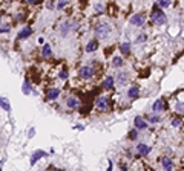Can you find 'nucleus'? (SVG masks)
<instances>
[{"instance_id": "obj_3", "label": "nucleus", "mask_w": 184, "mask_h": 171, "mask_svg": "<svg viewBox=\"0 0 184 171\" xmlns=\"http://www.w3.org/2000/svg\"><path fill=\"white\" fill-rule=\"evenodd\" d=\"M80 77H81L83 80L92 78V77H94V69H92L90 66H83V67L80 69Z\"/></svg>"}, {"instance_id": "obj_16", "label": "nucleus", "mask_w": 184, "mask_h": 171, "mask_svg": "<svg viewBox=\"0 0 184 171\" xmlns=\"http://www.w3.org/2000/svg\"><path fill=\"white\" fill-rule=\"evenodd\" d=\"M103 87H105V89H112V87H114V78H112V77H108V78L103 81Z\"/></svg>"}, {"instance_id": "obj_12", "label": "nucleus", "mask_w": 184, "mask_h": 171, "mask_svg": "<svg viewBox=\"0 0 184 171\" xmlns=\"http://www.w3.org/2000/svg\"><path fill=\"white\" fill-rule=\"evenodd\" d=\"M97 48H98L97 40H92V41L87 43V46H86V52H94V51H97Z\"/></svg>"}, {"instance_id": "obj_18", "label": "nucleus", "mask_w": 184, "mask_h": 171, "mask_svg": "<svg viewBox=\"0 0 184 171\" xmlns=\"http://www.w3.org/2000/svg\"><path fill=\"white\" fill-rule=\"evenodd\" d=\"M43 156H45V153H43V151H35V153H34V156L31 157V165H34V163L39 160V157H43Z\"/></svg>"}, {"instance_id": "obj_4", "label": "nucleus", "mask_w": 184, "mask_h": 171, "mask_svg": "<svg viewBox=\"0 0 184 171\" xmlns=\"http://www.w3.org/2000/svg\"><path fill=\"white\" fill-rule=\"evenodd\" d=\"M95 105H97L100 110H108V109H109V99L105 98V96H100V98L95 101Z\"/></svg>"}, {"instance_id": "obj_15", "label": "nucleus", "mask_w": 184, "mask_h": 171, "mask_svg": "<svg viewBox=\"0 0 184 171\" xmlns=\"http://www.w3.org/2000/svg\"><path fill=\"white\" fill-rule=\"evenodd\" d=\"M138 93H140V90H138L137 86H134V87H131V89L127 90V96H129V98H137Z\"/></svg>"}, {"instance_id": "obj_5", "label": "nucleus", "mask_w": 184, "mask_h": 171, "mask_svg": "<svg viewBox=\"0 0 184 171\" xmlns=\"http://www.w3.org/2000/svg\"><path fill=\"white\" fill-rule=\"evenodd\" d=\"M131 23H132L134 26H141V25L144 23V16H143V14H135V16H132V17H131Z\"/></svg>"}, {"instance_id": "obj_9", "label": "nucleus", "mask_w": 184, "mask_h": 171, "mask_svg": "<svg viewBox=\"0 0 184 171\" xmlns=\"http://www.w3.org/2000/svg\"><path fill=\"white\" fill-rule=\"evenodd\" d=\"M134 122H135V127H137V128H141V130H144V128L147 127V124H146V121H144V119H143L141 116H137Z\"/></svg>"}, {"instance_id": "obj_25", "label": "nucleus", "mask_w": 184, "mask_h": 171, "mask_svg": "<svg viewBox=\"0 0 184 171\" xmlns=\"http://www.w3.org/2000/svg\"><path fill=\"white\" fill-rule=\"evenodd\" d=\"M176 112L184 113V102H176Z\"/></svg>"}, {"instance_id": "obj_13", "label": "nucleus", "mask_w": 184, "mask_h": 171, "mask_svg": "<svg viewBox=\"0 0 184 171\" xmlns=\"http://www.w3.org/2000/svg\"><path fill=\"white\" fill-rule=\"evenodd\" d=\"M0 105H2V109H3V110L11 112V104H9V101H8L6 98H2V96H0Z\"/></svg>"}, {"instance_id": "obj_17", "label": "nucleus", "mask_w": 184, "mask_h": 171, "mask_svg": "<svg viewBox=\"0 0 184 171\" xmlns=\"http://www.w3.org/2000/svg\"><path fill=\"white\" fill-rule=\"evenodd\" d=\"M51 54H52L51 46H49V45H45V46H43V51H42V55H43L45 58H48V57H51Z\"/></svg>"}, {"instance_id": "obj_30", "label": "nucleus", "mask_w": 184, "mask_h": 171, "mask_svg": "<svg viewBox=\"0 0 184 171\" xmlns=\"http://www.w3.org/2000/svg\"><path fill=\"white\" fill-rule=\"evenodd\" d=\"M9 29H11V26H9V25H6L5 28H0V32H8Z\"/></svg>"}, {"instance_id": "obj_24", "label": "nucleus", "mask_w": 184, "mask_h": 171, "mask_svg": "<svg viewBox=\"0 0 184 171\" xmlns=\"http://www.w3.org/2000/svg\"><path fill=\"white\" fill-rule=\"evenodd\" d=\"M29 90H31V89H29V83L25 81V84H23V93H25V95H29Z\"/></svg>"}, {"instance_id": "obj_6", "label": "nucleus", "mask_w": 184, "mask_h": 171, "mask_svg": "<svg viewBox=\"0 0 184 171\" xmlns=\"http://www.w3.org/2000/svg\"><path fill=\"white\" fill-rule=\"evenodd\" d=\"M31 34H32V29H31V28H23V29L17 34V38H19V40H25V38L31 37Z\"/></svg>"}, {"instance_id": "obj_21", "label": "nucleus", "mask_w": 184, "mask_h": 171, "mask_svg": "<svg viewBox=\"0 0 184 171\" xmlns=\"http://www.w3.org/2000/svg\"><path fill=\"white\" fill-rule=\"evenodd\" d=\"M126 80H127V73H124V72H121V73H118V78H117V81H118L120 84H123V83H126Z\"/></svg>"}, {"instance_id": "obj_23", "label": "nucleus", "mask_w": 184, "mask_h": 171, "mask_svg": "<svg viewBox=\"0 0 184 171\" xmlns=\"http://www.w3.org/2000/svg\"><path fill=\"white\" fill-rule=\"evenodd\" d=\"M147 119H149L150 122H160V116H156V115H149Z\"/></svg>"}, {"instance_id": "obj_2", "label": "nucleus", "mask_w": 184, "mask_h": 171, "mask_svg": "<svg viewBox=\"0 0 184 171\" xmlns=\"http://www.w3.org/2000/svg\"><path fill=\"white\" fill-rule=\"evenodd\" d=\"M109 32H111V26H109V25H98V26H95V35H97L98 38L108 37Z\"/></svg>"}, {"instance_id": "obj_32", "label": "nucleus", "mask_w": 184, "mask_h": 171, "mask_svg": "<svg viewBox=\"0 0 184 171\" xmlns=\"http://www.w3.org/2000/svg\"><path fill=\"white\" fill-rule=\"evenodd\" d=\"M0 22H2V12H0Z\"/></svg>"}, {"instance_id": "obj_11", "label": "nucleus", "mask_w": 184, "mask_h": 171, "mask_svg": "<svg viewBox=\"0 0 184 171\" xmlns=\"http://www.w3.org/2000/svg\"><path fill=\"white\" fill-rule=\"evenodd\" d=\"M66 105H68L69 109H75V107H78V99L74 98V96H71V98L66 99Z\"/></svg>"}, {"instance_id": "obj_10", "label": "nucleus", "mask_w": 184, "mask_h": 171, "mask_svg": "<svg viewBox=\"0 0 184 171\" xmlns=\"http://www.w3.org/2000/svg\"><path fill=\"white\" fill-rule=\"evenodd\" d=\"M164 109V101L163 99H156L155 102H153V105H152V110L153 112H161Z\"/></svg>"}, {"instance_id": "obj_26", "label": "nucleus", "mask_w": 184, "mask_h": 171, "mask_svg": "<svg viewBox=\"0 0 184 171\" xmlns=\"http://www.w3.org/2000/svg\"><path fill=\"white\" fill-rule=\"evenodd\" d=\"M129 137H131L132 141H135V139L138 137V133H137V130H131V133H129Z\"/></svg>"}, {"instance_id": "obj_22", "label": "nucleus", "mask_w": 184, "mask_h": 171, "mask_svg": "<svg viewBox=\"0 0 184 171\" xmlns=\"http://www.w3.org/2000/svg\"><path fill=\"white\" fill-rule=\"evenodd\" d=\"M170 5V2H169V0H160V2H158V8H167Z\"/></svg>"}, {"instance_id": "obj_33", "label": "nucleus", "mask_w": 184, "mask_h": 171, "mask_svg": "<svg viewBox=\"0 0 184 171\" xmlns=\"http://www.w3.org/2000/svg\"><path fill=\"white\" fill-rule=\"evenodd\" d=\"M55 171H61V169H55Z\"/></svg>"}, {"instance_id": "obj_27", "label": "nucleus", "mask_w": 184, "mask_h": 171, "mask_svg": "<svg viewBox=\"0 0 184 171\" xmlns=\"http://www.w3.org/2000/svg\"><path fill=\"white\" fill-rule=\"evenodd\" d=\"M60 80H68V72H66V70H61V72H60Z\"/></svg>"}, {"instance_id": "obj_20", "label": "nucleus", "mask_w": 184, "mask_h": 171, "mask_svg": "<svg viewBox=\"0 0 184 171\" xmlns=\"http://www.w3.org/2000/svg\"><path fill=\"white\" fill-rule=\"evenodd\" d=\"M112 64H114V67H121V66H123V60H121V57H114Z\"/></svg>"}, {"instance_id": "obj_31", "label": "nucleus", "mask_w": 184, "mask_h": 171, "mask_svg": "<svg viewBox=\"0 0 184 171\" xmlns=\"http://www.w3.org/2000/svg\"><path fill=\"white\" fill-rule=\"evenodd\" d=\"M146 40V35H140L138 38H137V43H141V41H144Z\"/></svg>"}, {"instance_id": "obj_29", "label": "nucleus", "mask_w": 184, "mask_h": 171, "mask_svg": "<svg viewBox=\"0 0 184 171\" xmlns=\"http://www.w3.org/2000/svg\"><path fill=\"white\" fill-rule=\"evenodd\" d=\"M172 125H173V127H179V125H181V119H173V121H172Z\"/></svg>"}, {"instance_id": "obj_19", "label": "nucleus", "mask_w": 184, "mask_h": 171, "mask_svg": "<svg viewBox=\"0 0 184 171\" xmlns=\"http://www.w3.org/2000/svg\"><path fill=\"white\" fill-rule=\"evenodd\" d=\"M120 51H121L123 54H129V52H131V45H129V43H121V45H120Z\"/></svg>"}, {"instance_id": "obj_7", "label": "nucleus", "mask_w": 184, "mask_h": 171, "mask_svg": "<svg viewBox=\"0 0 184 171\" xmlns=\"http://www.w3.org/2000/svg\"><path fill=\"white\" fill-rule=\"evenodd\" d=\"M137 150H138V153H140L141 156H147V154L150 153V147L146 145V144H138Z\"/></svg>"}, {"instance_id": "obj_28", "label": "nucleus", "mask_w": 184, "mask_h": 171, "mask_svg": "<svg viewBox=\"0 0 184 171\" xmlns=\"http://www.w3.org/2000/svg\"><path fill=\"white\" fill-rule=\"evenodd\" d=\"M68 5V2H66V0H60V2H58V5H57V8H64Z\"/></svg>"}, {"instance_id": "obj_8", "label": "nucleus", "mask_w": 184, "mask_h": 171, "mask_svg": "<svg viewBox=\"0 0 184 171\" xmlns=\"http://www.w3.org/2000/svg\"><path fill=\"white\" fill-rule=\"evenodd\" d=\"M58 95H60V89H51V90L46 93V99H49V101L57 99V98H58Z\"/></svg>"}, {"instance_id": "obj_14", "label": "nucleus", "mask_w": 184, "mask_h": 171, "mask_svg": "<svg viewBox=\"0 0 184 171\" xmlns=\"http://www.w3.org/2000/svg\"><path fill=\"white\" fill-rule=\"evenodd\" d=\"M163 168H164L166 171H172L173 165H172V160H170L169 157H164V159H163Z\"/></svg>"}, {"instance_id": "obj_1", "label": "nucleus", "mask_w": 184, "mask_h": 171, "mask_svg": "<svg viewBox=\"0 0 184 171\" xmlns=\"http://www.w3.org/2000/svg\"><path fill=\"white\" fill-rule=\"evenodd\" d=\"M150 17H152V22H153L155 25H164V23H166V20H167L166 14H164V12H163L158 6H155V8H153V11H152Z\"/></svg>"}]
</instances>
